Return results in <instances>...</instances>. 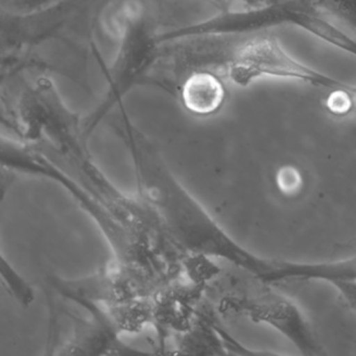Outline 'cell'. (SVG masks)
Wrapping results in <instances>:
<instances>
[{
	"label": "cell",
	"mask_w": 356,
	"mask_h": 356,
	"mask_svg": "<svg viewBox=\"0 0 356 356\" xmlns=\"http://www.w3.org/2000/svg\"><path fill=\"white\" fill-rule=\"evenodd\" d=\"M110 115L111 128L130 155L137 195L153 213L164 238L182 261L189 256H204L229 262L257 276L264 257L235 241L185 188L153 141L135 126L124 104Z\"/></svg>",
	"instance_id": "1"
},
{
	"label": "cell",
	"mask_w": 356,
	"mask_h": 356,
	"mask_svg": "<svg viewBox=\"0 0 356 356\" xmlns=\"http://www.w3.org/2000/svg\"><path fill=\"white\" fill-rule=\"evenodd\" d=\"M118 0H56L24 13L1 10V81L24 74H58L88 83L97 35L110 31Z\"/></svg>",
	"instance_id": "2"
},
{
	"label": "cell",
	"mask_w": 356,
	"mask_h": 356,
	"mask_svg": "<svg viewBox=\"0 0 356 356\" xmlns=\"http://www.w3.org/2000/svg\"><path fill=\"white\" fill-rule=\"evenodd\" d=\"M110 17L112 32L118 38V51L109 67H105L107 86L103 99L95 111L83 120L88 137L124 103L136 85L145 82L161 53L157 17L151 0H118Z\"/></svg>",
	"instance_id": "3"
},
{
	"label": "cell",
	"mask_w": 356,
	"mask_h": 356,
	"mask_svg": "<svg viewBox=\"0 0 356 356\" xmlns=\"http://www.w3.org/2000/svg\"><path fill=\"white\" fill-rule=\"evenodd\" d=\"M211 70L243 88L261 79H279L331 92L343 91L356 99V85L343 82L298 60L268 32L213 37Z\"/></svg>",
	"instance_id": "4"
},
{
	"label": "cell",
	"mask_w": 356,
	"mask_h": 356,
	"mask_svg": "<svg viewBox=\"0 0 356 356\" xmlns=\"http://www.w3.org/2000/svg\"><path fill=\"white\" fill-rule=\"evenodd\" d=\"M270 285L252 276L251 282L224 298L222 307L253 322L270 325L302 354H320V346L303 314L289 298L274 291Z\"/></svg>",
	"instance_id": "5"
},
{
	"label": "cell",
	"mask_w": 356,
	"mask_h": 356,
	"mask_svg": "<svg viewBox=\"0 0 356 356\" xmlns=\"http://www.w3.org/2000/svg\"><path fill=\"white\" fill-rule=\"evenodd\" d=\"M177 93L183 108L197 118L218 113L227 99L222 74L211 70H197L187 74L179 84Z\"/></svg>",
	"instance_id": "6"
},
{
	"label": "cell",
	"mask_w": 356,
	"mask_h": 356,
	"mask_svg": "<svg viewBox=\"0 0 356 356\" xmlns=\"http://www.w3.org/2000/svg\"><path fill=\"white\" fill-rule=\"evenodd\" d=\"M327 16L356 37V0H318Z\"/></svg>",
	"instance_id": "7"
},
{
	"label": "cell",
	"mask_w": 356,
	"mask_h": 356,
	"mask_svg": "<svg viewBox=\"0 0 356 356\" xmlns=\"http://www.w3.org/2000/svg\"><path fill=\"white\" fill-rule=\"evenodd\" d=\"M207 3L218 12H243L262 9L277 3H287L293 0H200Z\"/></svg>",
	"instance_id": "8"
},
{
	"label": "cell",
	"mask_w": 356,
	"mask_h": 356,
	"mask_svg": "<svg viewBox=\"0 0 356 356\" xmlns=\"http://www.w3.org/2000/svg\"><path fill=\"white\" fill-rule=\"evenodd\" d=\"M3 264H5L3 260ZM5 266L8 268V274L5 270H1V272H3V282L7 284L8 291L18 301L22 302L24 305H29L34 298L32 289L22 277L18 276L17 273H13L14 268L12 266H10L9 264H5Z\"/></svg>",
	"instance_id": "9"
},
{
	"label": "cell",
	"mask_w": 356,
	"mask_h": 356,
	"mask_svg": "<svg viewBox=\"0 0 356 356\" xmlns=\"http://www.w3.org/2000/svg\"><path fill=\"white\" fill-rule=\"evenodd\" d=\"M276 183L281 193L286 195H293L301 191L303 178L297 168L285 165L277 172Z\"/></svg>",
	"instance_id": "10"
},
{
	"label": "cell",
	"mask_w": 356,
	"mask_h": 356,
	"mask_svg": "<svg viewBox=\"0 0 356 356\" xmlns=\"http://www.w3.org/2000/svg\"><path fill=\"white\" fill-rule=\"evenodd\" d=\"M56 0H1V10L24 13L54 3Z\"/></svg>",
	"instance_id": "11"
},
{
	"label": "cell",
	"mask_w": 356,
	"mask_h": 356,
	"mask_svg": "<svg viewBox=\"0 0 356 356\" xmlns=\"http://www.w3.org/2000/svg\"><path fill=\"white\" fill-rule=\"evenodd\" d=\"M330 285L339 291L346 304L356 314V279H339Z\"/></svg>",
	"instance_id": "12"
}]
</instances>
